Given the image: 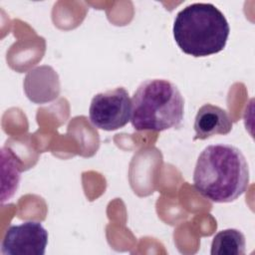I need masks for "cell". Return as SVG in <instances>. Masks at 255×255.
I'll return each instance as SVG.
<instances>
[{"mask_svg":"<svg viewBox=\"0 0 255 255\" xmlns=\"http://www.w3.org/2000/svg\"><path fill=\"white\" fill-rule=\"evenodd\" d=\"M246 240L244 234L237 229L219 231L212 239L211 255H244Z\"/></svg>","mask_w":255,"mask_h":255,"instance_id":"cell-7","label":"cell"},{"mask_svg":"<svg viewBox=\"0 0 255 255\" xmlns=\"http://www.w3.org/2000/svg\"><path fill=\"white\" fill-rule=\"evenodd\" d=\"M193 139H205L215 134H227L232 129V121L227 112L218 106L203 105L194 121Z\"/></svg>","mask_w":255,"mask_h":255,"instance_id":"cell-6","label":"cell"},{"mask_svg":"<svg viewBox=\"0 0 255 255\" xmlns=\"http://www.w3.org/2000/svg\"><path fill=\"white\" fill-rule=\"evenodd\" d=\"M131 105L130 123L137 131L178 128L183 120V98L178 88L167 80L142 82L132 96Z\"/></svg>","mask_w":255,"mask_h":255,"instance_id":"cell-3","label":"cell"},{"mask_svg":"<svg viewBox=\"0 0 255 255\" xmlns=\"http://www.w3.org/2000/svg\"><path fill=\"white\" fill-rule=\"evenodd\" d=\"M172 31L183 53L206 57L225 48L230 28L224 14L216 6L193 3L176 14Z\"/></svg>","mask_w":255,"mask_h":255,"instance_id":"cell-2","label":"cell"},{"mask_svg":"<svg viewBox=\"0 0 255 255\" xmlns=\"http://www.w3.org/2000/svg\"><path fill=\"white\" fill-rule=\"evenodd\" d=\"M131 108L128 92L123 87L99 93L90 105V121L98 128L115 130L130 121Z\"/></svg>","mask_w":255,"mask_h":255,"instance_id":"cell-4","label":"cell"},{"mask_svg":"<svg viewBox=\"0 0 255 255\" xmlns=\"http://www.w3.org/2000/svg\"><path fill=\"white\" fill-rule=\"evenodd\" d=\"M48 231L39 222L26 221L7 228L1 252L4 255H44Z\"/></svg>","mask_w":255,"mask_h":255,"instance_id":"cell-5","label":"cell"},{"mask_svg":"<svg viewBox=\"0 0 255 255\" xmlns=\"http://www.w3.org/2000/svg\"><path fill=\"white\" fill-rule=\"evenodd\" d=\"M195 189L213 202H231L249 184V167L239 148L231 144H212L199 154L194 172Z\"/></svg>","mask_w":255,"mask_h":255,"instance_id":"cell-1","label":"cell"}]
</instances>
